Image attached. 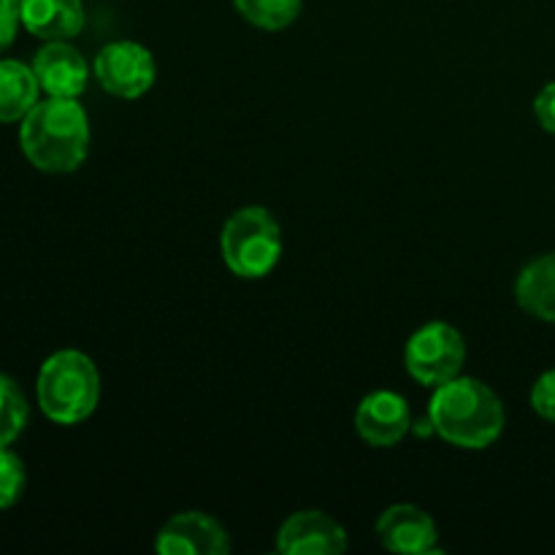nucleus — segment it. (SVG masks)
I'll list each match as a JSON object with an SVG mask.
<instances>
[{"label": "nucleus", "instance_id": "f3484780", "mask_svg": "<svg viewBox=\"0 0 555 555\" xmlns=\"http://www.w3.org/2000/svg\"><path fill=\"white\" fill-rule=\"evenodd\" d=\"M27 486L25 464L9 448H0V509L14 507Z\"/></svg>", "mask_w": 555, "mask_h": 555}, {"label": "nucleus", "instance_id": "0eeeda50", "mask_svg": "<svg viewBox=\"0 0 555 555\" xmlns=\"http://www.w3.org/2000/svg\"><path fill=\"white\" fill-rule=\"evenodd\" d=\"M155 551L160 555H225L231 553V537L217 518L188 509L163 524Z\"/></svg>", "mask_w": 555, "mask_h": 555}, {"label": "nucleus", "instance_id": "6ab92c4d", "mask_svg": "<svg viewBox=\"0 0 555 555\" xmlns=\"http://www.w3.org/2000/svg\"><path fill=\"white\" fill-rule=\"evenodd\" d=\"M20 25H22L20 0H0V54L14 43Z\"/></svg>", "mask_w": 555, "mask_h": 555}, {"label": "nucleus", "instance_id": "f8f14e48", "mask_svg": "<svg viewBox=\"0 0 555 555\" xmlns=\"http://www.w3.org/2000/svg\"><path fill=\"white\" fill-rule=\"evenodd\" d=\"M22 27L41 41H70L85 27L81 0H20Z\"/></svg>", "mask_w": 555, "mask_h": 555}, {"label": "nucleus", "instance_id": "9d476101", "mask_svg": "<svg viewBox=\"0 0 555 555\" xmlns=\"http://www.w3.org/2000/svg\"><path fill=\"white\" fill-rule=\"evenodd\" d=\"M379 545L390 553L428 555L437 553L439 531L431 515L417 504H393L385 509L374 526Z\"/></svg>", "mask_w": 555, "mask_h": 555}, {"label": "nucleus", "instance_id": "4468645a", "mask_svg": "<svg viewBox=\"0 0 555 555\" xmlns=\"http://www.w3.org/2000/svg\"><path fill=\"white\" fill-rule=\"evenodd\" d=\"M41 85L33 65L20 60H0V122H22L38 103Z\"/></svg>", "mask_w": 555, "mask_h": 555}, {"label": "nucleus", "instance_id": "39448f33", "mask_svg": "<svg viewBox=\"0 0 555 555\" xmlns=\"http://www.w3.org/2000/svg\"><path fill=\"white\" fill-rule=\"evenodd\" d=\"M466 361V341L455 325L431 320L406 339L404 369L423 388H439L459 377Z\"/></svg>", "mask_w": 555, "mask_h": 555}, {"label": "nucleus", "instance_id": "6e6552de", "mask_svg": "<svg viewBox=\"0 0 555 555\" xmlns=\"http://www.w3.org/2000/svg\"><path fill=\"white\" fill-rule=\"evenodd\" d=\"M347 545V529L323 509L293 513L276 531V551L285 555H339Z\"/></svg>", "mask_w": 555, "mask_h": 555}, {"label": "nucleus", "instance_id": "f03ea898", "mask_svg": "<svg viewBox=\"0 0 555 555\" xmlns=\"http://www.w3.org/2000/svg\"><path fill=\"white\" fill-rule=\"evenodd\" d=\"M20 146L43 173H70L90 152V117L76 98L38 101L20 125Z\"/></svg>", "mask_w": 555, "mask_h": 555}, {"label": "nucleus", "instance_id": "423d86ee", "mask_svg": "<svg viewBox=\"0 0 555 555\" xmlns=\"http://www.w3.org/2000/svg\"><path fill=\"white\" fill-rule=\"evenodd\" d=\"M95 79L108 95L122 98V101H135L144 92L152 90L157 79L155 54L139 41H112L95 54Z\"/></svg>", "mask_w": 555, "mask_h": 555}, {"label": "nucleus", "instance_id": "dca6fc26", "mask_svg": "<svg viewBox=\"0 0 555 555\" xmlns=\"http://www.w3.org/2000/svg\"><path fill=\"white\" fill-rule=\"evenodd\" d=\"M30 406L25 393L11 377L0 374V448H9L27 426Z\"/></svg>", "mask_w": 555, "mask_h": 555}, {"label": "nucleus", "instance_id": "2eb2a0df", "mask_svg": "<svg viewBox=\"0 0 555 555\" xmlns=\"http://www.w3.org/2000/svg\"><path fill=\"white\" fill-rule=\"evenodd\" d=\"M244 22L260 30H285L301 16L304 0H233Z\"/></svg>", "mask_w": 555, "mask_h": 555}, {"label": "nucleus", "instance_id": "7ed1b4c3", "mask_svg": "<svg viewBox=\"0 0 555 555\" xmlns=\"http://www.w3.org/2000/svg\"><path fill=\"white\" fill-rule=\"evenodd\" d=\"M38 406L57 426L85 423L101 401V374L90 356L57 350L43 361L36 379Z\"/></svg>", "mask_w": 555, "mask_h": 555}, {"label": "nucleus", "instance_id": "20e7f679", "mask_svg": "<svg viewBox=\"0 0 555 555\" xmlns=\"http://www.w3.org/2000/svg\"><path fill=\"white\" fill-rule=\"evenodd\" d=\"M220 253L231 274L263 280L282 258L280 222L266 206H242L222 225Z\"/></svg>", "mask_w": 555, "mask_h": 555}, {"label": "nucleus", "instance_id": "aec40b11", "mask_svg": "<svg viewBox=\"0 0 555 555\" xmlns=\"http://www.w3.org/2000/svg\"><path fill=\"white\" fill-rule=\"evenodd\" d=\"M534 117L542 130L555 135V81L542 87L534 98Z\"/></svg>", "mask_w": 555, "mask_h": 555}, {"label": "nucleus", "instance_id": "ddd939ff", "mask_svg": "<svg viewBox=\"0 0 555 555\" xmlns=\"http://www.w3.org/2000/svg\"><path fill=\"white\" fill-rule=\"evenodd\" d=\"M515 301L531 318L555 323V253L540 255L520 269L515 280Z\"/></svg>", "mask_w": 555, "mask_h": 555}, {"label": "nucleus", "instance_id": "9b49d317", "mask_svg": "<svg viewBox=\"0 0 555 555\" xmlns=\"http://www.w3.org/2000/svg\"><path fill=\"white\" fill-rule=\"evenodd\" d=\"M33 70L49 98H79L90 81V65L70 41H43L33 57Z\"/></svg>", "mask_w": 555, "mask_h": 555}, {"label": "nucleus", "instance_id": "a211bd4d", "mask_svg": "<svg viewBox=\"0 0 555 555\" xmlns=\"http://www.w3.org/2000/svg\"><path fill=\"white\" fill-rule=\"evenodd\" d=\"M529 404L542 421L555 423V369L537 377V383L531 385Z\"/></svg>", "mask_w": 555, "mask_h": 555}, {"label": "nucleus", "instance_id": "f257e3e1", "mask_svg": "<svg viewBox=\"0 0 555 555\" xmlns=\"http://www.w3.org/2000/svg\"><path fill=\"white\" fill-rule=\"evenodd\" d=\"M428 423L453 448L486 450L502 437L507 415L496 390L488 388L482 379L459 374L434 388Z\"/></svg>", "mask_w": 555, "mask_h": 555}, {"label": "nucleus", "instance_id": "1a4fd4ad", "mask_svg": "<svg viewBox=\"0 0 555 555\" xmlns=\"http://www.w3.org/2000/svg\"><path fill=\"white\" fill-rule=\"evenodd\" d=\"M412 428V410L396 390H374L356 410V431L372 448H396Z\"/></svg>", "mask_w": 555, "mask_h": 555}]
</instances>
